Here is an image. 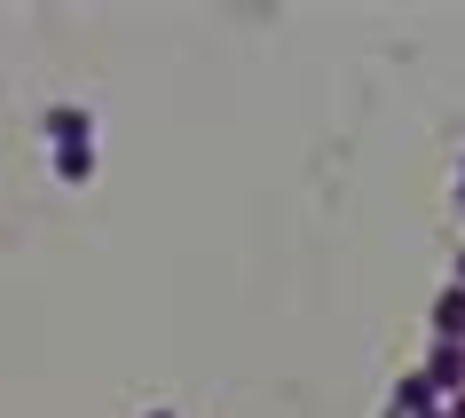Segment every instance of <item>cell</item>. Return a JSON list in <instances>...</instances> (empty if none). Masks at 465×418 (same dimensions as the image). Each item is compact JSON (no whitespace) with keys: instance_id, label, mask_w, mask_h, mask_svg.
<instances>
[{"instance_id":"1","label":"cell","mask_w":465,"mask_h":418,"mask_svg":"<svg viewBox=\"0 0 465 418\" xmlns=\"http://www.w3.org/2000/svg\"><path fill=\"white\" fill-rule=\"evenodd\" d=\"M48 134H55V174L64 182H87L95 174V126H87V111H55Z\"/></svg>"},{"instance_id":"2","label":"cell","mask_w":465,"mask_h":418,"mask_svg":"<svg viewBox=\"0 0 465 418\" xmlns=\"http://www.w3.org/2000/svg\"><path fill=\"white\" fill-rule=\"evenodd\" d=\"M158 418H166V411H158Z\"/></svg>"},{"instance_id":"3","label":"cell","mask_w":465,"mask_h":418,"mask_svg":"<svg viewBox=\"0 0 465 418\" xmlns=\"http://www.w3.org/2000/svg\"><path fill=\"white\" fill-rule=\"evenodd\" d=\"M458 190H465V182H458Z\"/></svg>"}]
</instances>
